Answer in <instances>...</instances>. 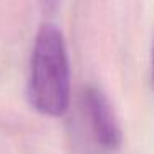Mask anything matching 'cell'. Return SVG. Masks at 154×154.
<instances>
[{
    "label": "cell",
    "mask_w": 154,
    "mask_h": 154,
    "mask_svg": "<svg viewBox=\"0 0 154 154\" xmlns=\"http://www.w3.org/2000/svg\"><path fill=\"white\" fill-rule=\"evenodd\" d=\"M81 104L94 141L104 149L116 151L121 146L123 133L116 114L103 91H100L96 86H86L81 94Z\"/></svg>",
    "instance_id": "obj_2"
},
{
    "label": "cell",
    "mask_w": 154,
    "mask_h": 154,
    "mask_svg": "<svg viewBox=\"0 0 154 154\" xmlns=\"http://www.w3.org/2000/svg\"><path fill=\"white\" fill-rule=\"evenodd\" d=\"M70 60L63 33L53 23L38 30L30 57L28 100L45 116H61L70 106Z\"/></svg>",
    "instance_id": "obj_1"
}]
</instances>
